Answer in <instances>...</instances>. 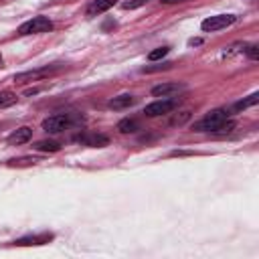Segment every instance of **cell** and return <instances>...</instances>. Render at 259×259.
I'll return each mask as SVG.
<instances>
[{
	"mask_svg": "<svg viewBox=\"0 0 259 259\" xmlns=\"http://www.w3.org/2000/svg\"><path fill=\"white\" fill-rule=\"evenodd\" d=\"M257 101H259V93H251L247 99H241V101H237V103L233 105V109H235V111H243V109H247V107H253V105H257Z\"/></svg>",
	"mask_w": 259,
	"mask_h": 259,
	"instance_id": "2e32d148",
	"label": "cell"
},
{
	"mask_svg": "<svg viewBox=\"0 0 259 259\" xmlns=\"http://www.w3.org/2000/svg\"><path fill=\"white\" fill-rule=\"evenodd\" d=\"M160 2H164V4H176V2H184V0H160Z\"/></svg>",
	"mask_w": 259,
	"mask_h": 259,
	"instance_id": "cb8c5ba5",
	"label": "cell"
},
{
	"mask_svg": "<svg viewBox=\"0 0 259 259\" xmlns=\"http://www.w3.org/2000/svg\"><path fill=\"white\" fill-rule=\"evenodd\" d=\"M134 103H136V97H134V95H130V93H121V95L109 99L107 105H109L111 109H127V107H132Z\"/></svg>",
	"mask_w": 259,
	"mask_h": 259,
	"instance_id": "8fae6325",
	"label": "cell"
},
{
	"mask_svg": "<svg viewBox=\"0 0 259 259\" xmlns=\"http://www.w3.org/2000/svg\"><path fill=\"white\" fill-rule=\"evenodd\" d=\"M172 63H162V65H156V67H144L142 71L144 73H152V71H160V69H170Z\"/></svg>",
	"mask_w": 259,
	"mask_h": 259,
	"instance_id": "603a6c76",
	"label": "cell"
},
{
	"mask_svg": "<svg viewBox=\"0 0 259 259\" xmlns=\"http://www.w3.org/2000/svg\"><path fill=\"white\" fill-rule=\"evenodd\" d=\"M237 18H239L237 14H214V16L204 18L202 24H200V28H202L204 32H217V30H223V28L235 24Z\"/></svg>",
	"mask_w": 259,
	"mask_h": 259,
	"instance_id": "5b68a950",
	"label": "cell"
},
{
	"mask_svg": "<svg viewBox=\"0 0 259 259\" xmlns=\"http://www.w3.org/2000/svg\"><path fill=\"white\" fill-rule=\"evenodd\" d=\"M18 101V95L14 91H0V109L4 107H10Z\"/></svg>",
	"mask_w": 259,
	"mask_h": 259,
	"instance_id": "ac0fdd59",
	"label": "cell"
},
{
	"mask_svg": "<svg viewBox=\"0 0 259 259\" xmlns=\"http://www.w3.org/2000/svg\"><path fill=\"white\" fill-rule=\"evenodd\" d=\"M117 130H119V134H136L140 130V123L136 119H132V117H125V119H121L117 123Z\"/></svg>",
	"mask_w": 259,
	"mask_h": 259,
	"instance_id": "5bb4252c",
	"label": "cell"
},
{
	"mask_svg": "<svg viewBox=\"0 0 259 259\" xmlns=\"http://www.w3.org/2000/svg\"><path fill=\"white\" fill-rule=\"evenodd\" d=\"M2 63H4V61H2V55H0V69H2Z\"/></svg>",
	"mask_w": 259,
	"mask_h": 259,
	"instance_id": "d4e9b609",
	"label": "cell"
},
{
	"mask_svg": "<svg viewBox=\"0 0 259 259\" xmlns=\"http://www.w3.org/2000/svg\"><path fill=\"white\" fill-rule=\"evenodd\" d=\"M49 30H53V20L47 16H34L30 20L22 22L16 32L20 36H28V34H40V32H49Z\"/></svg>",
	"mask_w": 259,
	"mask_h": 259,
	"instance_id": "277c9868",
	"label": "cell"
},
{
	"mask_svg": "<svg viewBox=\"0 0 259 259\" xmlns=\"http://www.w3.org/2000/svg\"><path fill=\"white\" fill-rule=\"evenodd\" d=\"M245 53H247V57L249 59H259V47L257 45H249V47H245Z\"/></svg>",
	"mask_w": 259,
	"mask_h": 259,
	"instance_id": "7402d4cb",
	"label": "cell"
},
{
	"mask_svg": "<svg viewBox=\"0 0 259 259\" xmlns=\"http://www.w3.org/2000/svg\"><path fill=\"white\" fill-rule=\"evenodd\" d=\"M235 130H237V121L229 117V119H227V121H223V123H221L212 134H214V136H227V134H231V132H235Z\"/></svg>",
	"mask_w": 259,
	"mask_h": 259,
	"instance_id": "e0dca14e",
	"label": "cell"
},
{
	"mask_svg": "<svg viewBox=\"0 0 259 259\" xmlns=\"http://www.w3.org/2000/svg\"><path fill=\"white\" fill-rule=\"evenodd\" d=\"M30 138H32V130H30L28 125H22V127L14 130V132L6 138V142H8L10 146H22V144H26Z\"/></svg>",
	"mask_w": 259,
	"mask_h": 259,
	"instance_id": "9c48e42d",
	"label": "cell"
},
{
	"mask_svg": "<svg viewBox=\"0 0 259 259\" xmlns=\"http://www.w3.org/2000/svg\"><path fill=\"white\" fill-rule=\"evenodd\" d=\"M231 117V111L229 109H225V107H219V109H212V111H208L202 119H198L194 125H192V130L194 132H208V134H212L223 121H227Z\"/></svg>",
	"mask_w": 259,
	"mask_h": 259,
	"instance_id": "3957f363",
	"label": "cell"
},
{
	"mask_svg": "<svg viewBox=\"0 0 259 259\" xmlns=\"http://www.w3.org/2000/svg\"><path fill=\"white\" fill-rule=\"evenodd\" d=\"M190 111H180V113H176L172 119H170V125H184L188 119H190Z\"/></svg>",
	"mask_w": 259,
	"mask_h": 259,
	"instance_id": "d6986e66",
	"label": "cell"
},
{
	"mask_svg": "<svg viewBox=\"0 0 259 259\" xmlns=\"http://www.w3.org/2000/svg\"><path fill=\"white\" fill-rule=\"evenodd\" d=\"M75 140L79 144H83V146H89V148H105V146H109V136H105V134H83V136H77Z\"/></svg>",
	"mask_w": 259,
	"mask_h": 259,
	"instance_id": "ba28073f",
	"label": "cell"
},
{
	"mask_svg": "<svg viewBox=\"0 0 259 259\" xmlns=\"http://www.w3.org/2000/svg\"><path fill=\"white\" fill-rule=\"evenodd\" d=\"M113 4H117V0H91V4L87 6L85 14L87 16H99V14L107 12Z\"/></svg>",
	"mask_w": 259,
	"mask_h": 259,
	"instance_id": "30bf717a",
	"label": "cell"
},
{
	"mask_svg": "<svg viewBox=\"0 0 259 259\" xmlns=\"http://www.w3.org/2000/svg\"><path fill=\"white\" fill-rule=\"evenodd\" d=\"M85 123V117L77 111H63V113H55L51 117H47L42 121V130L47 134H61L69 127H75V125H81Z\"/></svg>",
	"mask_w": 259,
	"mask_h": 259,
	"instance_id": "6da1fadb",
	"label": "cell"
},
{
	"mask_svg": "<svg viewBox=\"0 0 259 259\" xmlns=\"http://www.w3.org/2000/svg\"><path fill=\"white\" fill-rule=\"evenodd\" d=\"M144 4H146V0H130V2H121V8L123 10H134V8H140Z\"/></svg>",
	"mask_w": 259,
	"mask_h": 259,
	"instance_id": "44dd1931",
	"label": "cell"
},
{
	"mask_svg": "<svg viewBox=\"0 0 259 259\" xmlns=\"http://www.w3.org/2000/svg\"><path fill=\"white\" fill-rule=\"evenodd\" d=\"M53 239V235H34V237H22L18 241H14V245L24 247V245H45Z\"/></svg>",
	"mask_w": 259,
	"mask_h": 259,
	"instance_id": "7c38bea8",
	"label": "cell"
},
{
	"mask_svg": "<svg viewBox=\"0 0 259 259\" xmlns=\"http://www.w3.org/2000/svg\"><path fill=\"white\" fill-rule=\"evenodd\" d=\"M178 107V99H158V101H154V103H150V105H146L144 107V115L146 117H158V115H166V113H170L172 109H176Z\"/></svg>",
	"mask_w": 259,
	"mask_h": 259,
	"instance_id": "8992f818",
	"label": "cell"
},
{
	"mask_svg": "<svg viewBox=\"0 0 259 259\" xmlns=\"http://www.w3.org/2000/svg\"><path fill=\"white\" fill-rule=\"evenodd\" d=\"M184 89H186L184 83H162V85H156V87L152 89V95H154V97H162V99H166V97H174V95H178V93L184 91Z\"/></svg>",
	"mask_w": 259,
	"mask_h": 259,
	"instance_id": "52a82bcc",
	"label": "cell"
},
{
	"mask_svg": "<svg viewBox=\"0 0 259 259\" xmlns=\"http://www.w3.org/2000/svg\"><path fill=\"white\" fill-rule=\"evenodd\" d=\"M168 47H158V49H154V51H150V55H148V59L150 61H158V59H162V57H166L168 55Z\"/></svg>",
	"mask_w": 259,
	"mask_h": 259,
	"instance_id": "ffe728a7",
	"label": "cell"
},
{
	"mask_svg": "<svg viewBox=\"0 0 259 259\" xmlns=\"http://www.w3.org/2000/svg\"><path fill=\"white\" fill-rule=\"evenodd\" d=\"M61 63H55V65H45V67H38V69H30V71H22V73H16L14 75V83L16 85H28V83H34V81H42L51 75H55L57 71H61Z\"/></svg>",
	"mask_w": 259,
	"mask_h": 259,
	"instance_id": "7a4b0ae2",
	"label": "cell"
},
{
	"mask_svg": "<svg viewBox=\"0 0 259 259\" xmlns=\"http://www.w3.org/2000/svg\"><path fill=\"white\" fill-rule=\"evenodd\" d=\"M42 158H38V156H20V158H12V160H8V166H16V168H22V166H34V164H38Z\"/></svg>",
	"mask_w": 259,
	"mask_h": 259,
	"instance_id": "4fadbf2b",
	"label": "cell"
},
{
	"mask_svg": "<svg viewBox=\"0 0 259 259\" xmlns=\"http://www.w3.org/2000/svg\"><path fill=\"white\" fill-rule=\"evenodd\" d=\"M34 150H38V152H59L61 144L55 142V140H40V142L34 144Z\"/></svg>",
	"mask_w": 259,
	"mask_h": 259,
	"instance_id": "9a60e30c",
	"label": "cell"
}]
</instances>
